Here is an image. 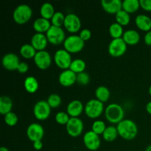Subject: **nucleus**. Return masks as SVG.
<instances>
[{"mask_svg": "<svg viewBox=\"0 0 151 151\" xmlns=\"http://www.w3.org/2000/svg\"><path fill=\"white\" fill-rule=\"evenodd\" d=\"M118 134L125 140H132L138 134V127L131 119H124L116 125Z\"/></svg>", "mask_w": 151, "mask_h": 151, "instance_id": "nucleus-1", "label": "nucleus"}, {"mask_svg": "<svg viewBox=\"0 0 151 151\" xmlns=\"http://www.w3.org/2000/svg\"><path fill=\"white\" fill-rule=\"evenodd\" d=\"M106 119L111 124H118L124 119L125 111L122 106L117 103H111L105 109Z\"/></svg>", "mask_w": 151, "mask_h": 151, "instance_id": "nucleus-2", "label": "nucleus"}, {"mask_svg": "<svg viewBox=\"0 0 151 151\" xmlns=\"http://www.w3.org/2000/svg\"><path fill=\"white\" fill-rule=\"evenodd\" d=\"M32 10L28 4H22L15 8L13 13L14 22L19 25L26 24L32 18Z\"/></svg>", "mask_w": 151, "mask_h": 151, "instance_id": "nucleus-3", "label": "nucleus"}, {"mask_svg": "<svg viewBox=\"0 0 151 151\" xmlns=\"http://www.w3.org/2000/svg\"><path fill=\"white\" fill-rule=\"evenodd\" d=\"M104 111V103L99 101L97 99L88 100L84 107V112L90 119H97L101 116Z\"/></svg>", "mask_w": 151, "mask_h": 151, "instance_id": "nucleus-4", "label": "nucleus"}, {"mask_svg": "<svg viewBox=\"0 0 151 151\" xmlns=\"http://www.w3.org/2000/svg\"><path fill=\"white\" fill-rule=\"evenodd\" d=\"M85 46V41L79 35H72L66 37L63 42L64 50L69 53H78L81 52Z\"/></svg>", "mask_w": 151, "mask_h": 151, "instance_id": "nucleus-5", "label": "nucleus"}, {"mask_svg": "<svg viewBox=\"0 0 151 151\" xmlns=\"http://www.w3.org/2000/svg\"><path fill=\"white\" fill-rule=\"evenodd\" d=\"M54 62L56 66L63 70L69 69L72 62V55L64 49H60L54 55Z\"/></svg>", "mask_w": 151, "mask_h": 151, "instance_id": "nucleus-6", "label": "nucleus"}, {"mask_svg": "<svg viewBox=\"0 0 151 151\" xmlns=\"http://www.w3.org/2000/svg\"><path fill=\"white\" fill-rule=\"evenodd\" d=\"M49 43L53 45H58L64 42L66 39V34L64 29L60 27H55L52 25L46 33Z\"/></svg>", "mask_w": 151, "mask_h": 151, "instance_id": "nucleus-7", "label": "nucleus"}, {"mask_svg": "<svg viewBox=\"0 0 151 151\" xmlns=\"http://www.w3.org/2000/svg\"><path fill=\"white\" fill-rule=\"evenodd\" d=\"M51 109L47 100H39L34 106L33 114L38 120L44 121L50 117Z\"/></svg>", "mask_w": 151, "mask_h": 151, "instance_id": "nucleus-8", "label": "nucleus"}, {"mask_svg": "<svg viewBox=\"0 0 151 151\" xmlns=\"http://www.w3.org/2000/svg\"><path fill=\"white\" fill-rule=\"evenodd\" d=\"M127 46L126 43L122 38L113 39L109 43L108 48L109 55L114 58L121 57L126 52Z\"/></svg>", "mask_w": 151, "mask_h": 151, "instance_id": "nucleus-9", "label": "nucleus"}, {"mask_svg": "<svg viewBox=\"0 0 151 151\" xmlns=\"http://www.w3.org/2000/svg\"><path fill=\"white\" fill-rule=\"evenodd\" d=\"M67 134L72 137H78L81 135L84 128L83 122L78 117H71L66 125Z\"/></svg>", "mask_w": 151, "mask_h": 151, "instance_id": "nucleus-10", "label": "nucleus"}, {"mask_svg": "<svg viewBox=\"0 0 151 151\" xmlns=\"http://www.w3.org/2000/svg\"><path fill=\"white\" fill-rule=\"evenodd\" d=\"M33 60L37 67L41 70H45L48 69L51 66L52 61L50 53L46 50L37 52Z\"/></svg>", "mask_w": 151, "mask_h": 151, "instance_id": "nucleus-11", "label": "nucleus"}, {"mask_svg": "<svg viewBox=\"0 0 151 151\" xmlns=\"http://www.w3.org/2000/svg\"><path fill=\"white\" fill-rule=\"evenodd\" d=\"M83 143L88 150L95 151L98 150L101 145L100 136L92 131H88L83 135Z\"/></svg>", "mask_w": 151, "mask_h": 151, "instance_id": "nucleus-12", "label": "nucleus"}, {"mask_svg": "<svg viewBox=\"0 0 151 151\" xmlns=\"http://www.w3.org/2000/svg\"><path fill=\"white\" fill-rule=\"evenodd\" d=\"M64 28L71 33H76L81 28V21L75 13H69L65 17Z\"/></svg>", "mask_w": 151, "mask_h": 151, "instance_id": "nucleus-13", "label": "nucleus"}, {"mask_svg": "<svg viewBox=\"0 0 151 151\" xmlns=\"http://www.w3.org/2000/svg\"><path fill=\"white\" fill-rule=\"evenodd\" d=\"M44 136V130L41 125L38 123H31L27 128V137L32 142L41 141Z\"/></svg>", "mask_w": 151, "mask_h": 151, "instance_id": "nucleus-14", "label": "nucleus"}, {"mask_svg": "<svg viewBox=\"0 0 151 151\" xmlns=\"http://www.w3.org/2000/svg\"><path fill=\"white\" fill-rule=\"evenodd\" d=\"M3 67L8 71L17 70L20 63L19 56L13 52H9L4 55L1 60Z\"/></svg>", "mask_w": 151, "mask_h": 151, "instance_id": "nucleus-15", "label": "nucleus"}, {"mask_svg": "<svg viewBox=\"0 0 151 151\" xmlns=\"http://www.w3.org/2000/svg\"><path fill=\"white\" fill-rule=\"evenodd\" d=\"M58 81L63 86H71L77 82V74L69 69L62 71L58 76Z\"/></svg>", "mask_w": 151, "mask_h": 151, "instance_id": "nucleus-16", "label": "nucleus"}, {"mask_svg": "<svg viewBox=\"0 0 151 151\" xmlns=\"http://www.w3.org/2000/svg\"><path fill=\"white\" fill-rule=\"evenodd\" d=\"M101 5L103 10L109 14L116 15L122 10V1L121 0H102Z\"/></svg>", "mask_w": 151, "mask_h": 151, "instance_id": "nucleus-17", "label": "nucleus"}, {"mask_svg": "<svg viewBox=\"0 0 151 151\" xmlns=\"http://www.w3.org/2000/svg\"><path fill=\"white\" fill-rule=\"evenodd\" d=\"M49 41L47 35L43 33H35L31 38V45L35 49L37 52L45 50Z\"/></svg>", "mask_w": 151, "mask_h": 151, "instance_id": "nucleus-18", "label": "nucleus"}, {"mask_svg": "<svg viewBox=\"0 0 151 151\" xmlns=\"http://www.w3.org/2000/svg\"><path fill=\"white\" fill-rule=\"evenodd\" d=\"M84 107L85 106L81 100H74L68 104L66 112L70 117H78L84 111Z\"/></svg>", "mask_w": 151, "mask_h": 151, "instance_id": "nucleus-19", "label": "nucleus"}, {"mask_svg": "<svg viewBox=\"0 0 151 151\" xmlns=\"http://www.w3.org/2000/svg\"><path fill=\"white\" fill-rule=\"evenodd\" d=\"M51 26L52 24L50 20H48V19H46L42 17L38 18V19H35L33 22V24H32L33 29L37 33L43 34H44V32L47 33V31L51 27Z\"/></svg>", "mask_w": 151, "mask_h": 151, "instance_id": "nucleus-20", "label": "nucleus"}, {"mask_svg": "<svg viewBox=\"0 0 151 151\" xmlns=\"http://www.w3.org/2000/svg\"><path fill=\"white\" fill-rule=\"evenodd\" d=\"M135 23L137 27L144 32L151 30V19L145 14H139L136 17Z\"/></svg>", "mask_w": 151, "mask_h": 151, "instance_id": "nucleus-21", "label": "nucleus"}, {"mask_svg": "<svg viewBox=\"0 0 151 151\" xmlns=\"http://www.w3.org/2000/svg\"><path fill=\"white\" fill-rule=\"evenodd\" d=\"M122 38L126 43L127 45L133 46L139 42L140 35L135 29H128L124 32Z\"/></svg>", "mask_w": 151, "mask_h": 151, "instance_id": "nucleus-22", "label": "nucleus"}, {"mask_svg": "<svg viewBox=\"0 0 151 151\" xmlns=\"http://www.w3.org/2000/svg\"><path fill=\"white\" fill-rule=\"evenodd\" d=\"M24 87L28 93L34 94L38 91L39 87L38 80L33 76L27 77L24 81Z\"/></svg>", "mask_w": 151, "mask_h": 151, "instance_id": "nucleus-23", "label": "nucleus"}, {"mask_svg": "<svg viewBox=\"0 0 151 151\" xmlns=\"http://www.w3.org/2000/svg\"><path fill=\"white\" fill-rule=\"evenodd\" d=\"M13 101L11 98L7 96L3 95L0 97V114L3 116L12 111Z\"/></svg>", "mask_w": 151, "mask_h": 151, "instance_id": "nucleus-24", "label": "nucleus"}, {"mask_svg": "<svg viewBox=\"0 0 151 151\" xmlns=\"http://www.w3.org/2000/svg\"><path fill=\"white\" fill-rule=\"evenodd\" d=\"M111 92L109 88L104 86H98L95 90V97L97 100L102 102L103 103H106L109 100Z\"/></svg>", "mask_w": 151, "mask_h": 151, "instance_id": "nucleus-25", "label": "nucleus"}, {"mask_svg": "<svg viewBox=\"0 0 151 151\" xmlns=\"http://www.w3.org/2000/svg\"><path fill=\"white\" fill-rule=\"evenodd\" d=\"M55 13V11L54 6L51 3L45 2L41 6L40 14L42 18L48 19V20H51L52 16H54Z\"/></svg>", "mask_w": 151, "mask_h": 151, "instance_id": "nucleus-26", "label": "nucleus"}, {"mask_svg": "<svg viewBox=\"0 0 151 151\" xmlns=\"http://www.w3.org/2000/svg\"><path fill=\"white\" fill-rule=\"evenodd\" d=\"M140 7L139 0H125L122 1V10L129 14L134 13Z\"/></svg>", "mask_w": 151, "mask_h": 151, "instance_id": "nucleus-27", "label": "nucleus"}, {"mask_svg": "<svg viewBox=\"0 0 151 151\" xmlns=\"http://www.w3.org/2000/svg\"><path fill=\"white\" fill-rule=\"evenodd\" d=\"M37 51L31 45V44H25L21 47L20 54L25 59H32L34 58L36 55Z\"/></svg>", "mask_w": 151, "mask_h": 151, "instance_id": "nucleus-28", "label": "nucleus"}, {"mask_svg": "<svg viewBox=\"0 0 151 151\" xmlns=\"http://www.w3.org/2000/svg\"><path fill=\"white\" fill-rule=\"evenodd\" d=\"M118 136H119V134H118L117 128L114 125L108 126L103 134V139H104L105 141L108 142H114L117 138Z\"/></svg>", "mask_w": 151, "mask_h": 151, "instance_id": "nucleus-29", "label": "nucleus"}, {"mask_svg": "<svg viewBox=\"0 0 151 151\" xmlns=\"http://www.w3.org/2000/svg\"><path fill=\"white\" fill-rule=\"evenodd\" d=\"M109 34L111 37L113 38V39H116V38H122V35L124 34L123 27L119 24L114 22L112 23L109 27Z\"/></svg>", "mask_w": 151, "mask_h": 151, "instance_id": "nucleus-30", "label": "nucleus"}, {"mask_svg": "<svg viewBox=\"0 0 151 151\" xmlns=\"http://www.w3.org/2000/svg\"><path fill=\"white\" fill-rule=\"evenodd\" d=\"M86 67V62L83 59L77 58L75 59V60H72L69 69L78 75V74L81 73V72H83L85 71Z\"/></svg>", "mask_w": 151, "mask_h": 151, "instance_id": "nucleus-31", "label": "nucleus"}, {"mask_svg": "<svg viewBox=\"0 0 151 151\" xmlns=\"http://www.w3.org/2000/svg\"><path fill=\"white\" fill-rule=\"evenodd\" d=\"M115 19L116 23L119 24L122 27L127 26L131 22V16L124 10H121L115 15Z\"/></svg>", "mask_w": 151, "mask_h": 151, "instance_id": "nucleus-32", "label": "nucleus"}, {"mask_svg": "<svg viewBox=\"0 0 151 151\" xmlns=\"http://www.w3.org/2000/svg\"><path fill=\"white\" fill-rule=\"evenodd\" d=\"M106 128L107 127H106L105 122H103V120H100V119H97V120H95L92 123V125H91V131L95 133L96 134H97V135L100 136L103 135V134L104 133Z\"/></svg>", "mask_w": 151, "mask_h": 151, "instance_id": "nucleus-33", "label": "nucleus"}, {"mask_svg": "<svg viewBox=\"0 0 151 151\" xmlns=\"http://www.w3.org/2000/svg\"><path fill=\"white\" fill-rule=\"evenodd\" d=\"M65 17H66V16H64V14L62 12H55L54 16H52V18L50 20L52 25L61 27L62 25H63V24H64Z\"/></svg>", "mask_w": 151, "mask_h": 151, "instance_id": "nucleus-34", "label": "nucleus"}, {"mask_svg": "<svg viewBox=\"0 0 151 151\" xmlns=\"http://www.w3.org/2000/svg\"><path fill=\"white\" fill-rule=\"evenodd\" d=\"M51 109H57L61 105V97L58 94H51L47 100Z\"/></svg>", "mask_w": 151, "mask_h": 151, "instance_id": "nucleus-35", "label": "nucleus"}, {"mask_svg": "<svg viewBox=\"0 0 151 151\" xmlns=\"http://www.w3.org/2000/svg\"><path fill=\"white\" fill-rule=\"evenodd\" d=\"M70 118L71 117L68 114L67 112L64 111L58 112L55 114V119L56 122L61 125H66Z\"/></svg>", "mask_w": 151, "mask_h": 151, "instance_id": "nucleus-36", "label": "nucleus"}, {"mask_svg": "<svg viewBox=\"0 0 151 151\" xmlns=\"http://www.w3.org/2000/svg\"><path fill=\"white\" fill-rule=\"evenodd\" d=\"M4 122L7 124L8 126L13 127L15 125H16V124L18 123V121H19V117L16 115V114H15L14 112H10L7 114L4 115Z\"/></svg>", "mask_w": 151, "mask_h": 151, "instance_id": "nucleus-37", "label": "nucleus"}, {"mask_svg": "<svg viewBox=\"0 0 151 151\" xmlns=\"http://www.w3.org/2000/svg\"><path fill=\"white\" fill-rule=\"evenodd\" d=\"M90 81V77L88 73L86 72H81L77 75V82L82 86H86L88 84Z\"/></svg>", "mask_w": 151, "mask_h": 151, "instance_id": "nucleus-38", "label": "nucleus"}, {"mask_svg": "<svg viewBox=\"0 0 151 151\" xmlns=\"http://www.w3.org/2000/svg\"><path fill=\"white\" fill-rule=\"evenodd\" d=\"M79 36L81 37L83 41L86 42V41H88L91 38V32L90 31V29L85 28V29H81V32H80Z\"/></svg>", "mask_w": 151, "mask_h": 151, "instance_id": "nucleus-39", "label": "nucleus"}, {"mask_svg": "<svg viewBox=\"0 0 151 151\" xmlns=\"http://www.w3.org/2000/svg\"><path fill=\"white\" fill-rule=\"evenodd\" d=\"M140 7L145 11H151V0H139Z\"/></svg>", "mask_w": 151, "mask_h": 151, "instance_id": "nucleus-40", "label": "nucleus"}, {"mask_svg": "<svg viewBox=\"0 0 151 151\" xmlns=\"http://www.w3.org/2000/svg\"><path fill=\"white\" fill-rule=\"evenodd\" d=\"M29 70V65L26 62H20L17 71L21 74H25Z\"/></svg>", "mask_w": 151, "mask_h": 151, "instance_id": "nucleus-41", "label": "nucleus"}, {"mask_svg": "<svg viewBox=\"0 0 151 151\" xmlns=\"http://www.w3.org/2000/svg\"><path fill=\"white\" fill-rule=\"evenodd\" d=\"M144 41L147 45L151 46V30L146 32L144 37Z\"/></svg>", "mask_w": 151, "mask_h": 151, "instance_id": "nucleus-42", "label": "nucleus"}, {"mask_svg": "<svg viewBox=\"0 0 151 151\" xmlns=\"http://www.w3.org/2000/svg\"><path fill=\"white\" fill-rule=\"evenodd\" d=\"M32 146L33 148L36 150H40L42 149L43 147V143L41 141H36L32 142Z\"/></svg>", "mask_w": 151, "mask_h": 151, "instance_id": "nucleus-43", "label": "nucleus"}, {"mask_svg": "<svg viewBox=\"0 0 151 151\" xmlns=\"http://www.w3.org/2000/svg\"><path fill=\"white\" fill-rule=\"evenodd\" d=\"M145 109L146 111H147V113L151 115V101L148 102V103H147V105H146L145 106Z\"/></svg>", "mask_w": 151, "mask_h": 151, "instance_id": "nucleus-44", "label": "nucleus"}, {"mask_svg": "<svg viewBox=\"0 0 151 151\" xmlns=\"http://www.w3.org/2000/svg\"><path fill=\"white\" fill-rule=\"evenodd\" d=\"M0 151H9L8 148L6 147H1V148H0Z\"/></svg>", "mask_w": 151, "mask_h": 151, "instance_id": "nucleus-45", "label": "nucleus"}, {"mask_svg": "<svg viewBox=\"0 0 151 151\" xmlns=\"http://www.w3.org/2000/svg\"><path fill=\"white\" fill-rule=\"evenodd\" d=\"M145 151H151V145H149L148 147H147V148H146Z\"/></svg>", "mask_w": 151, "mask_h": 151, "instance_id": "nucleus-46", "label": "nucleus"}, {"mask_svg": "<svg viewBox=\"0 0 151 151\" xmlns=\"http://www.w3.org/2000/svg\"><path fill=\"white\" fill-rule=\"evenodd\" d=\"M148 92H149V94H150V95L151 96V85L150 86V87H149V88H148Z\"/></svg>", "mask_w": 151, "mask_h": 151, "instance_id": "nucleus-47", "label": "nucleus"}]
</instances>
